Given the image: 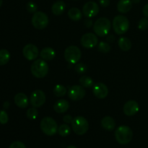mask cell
Returning a JSON list of instances; mask_svg holds the SVG:
<instances>
[{"instance_id":"27","label":"cell","mask_w":148,"mask_h":148,"mask_svg":"<svg viewBox=\"0 0 148 148\" xmlns=\"http://www.w3.org/2000/svg\"><path fill=\"white\" fill-rule=\"evenodd\" d=\"M71 132V129L67 124H62L58 128V133L62 137H67Z\"/></svg>"},{"instance_id":"6","label":"cell","mask_w":148,"mask_h":148,"mask_svg":"<svg viewBox=\"0 0 148 148\" xmlns=\"http://www.w3.org/2000/svg\"><path fill=\"white\" fill-rule=\"evenodd\" d=\"M72 127L75 134L77 135H83L88 132L89 124L85 117L78 116L72 120Z\"/></svg>"},{"instance_id":"36","label":"cell","mask_w":148,"mask_h":148,"mask_svg":"<svg viewBox=\"0 0 148 148\" xmlns=\"http://www.w3.org/2000/svg\"><path fill=\"white\" fill-rule=\"evenodd\" d=\"M99 4L103 7H106L110 4V0H99Z\"/></svg>"},{"instance_id":"17","label":"cell","mask_w":148,"mask_h":148,"mask_svg":"<svg viewBox=\"0 0 148 148\" xmlns=\"http://www.w3.org/2000/svg\"><path fill=\"white\" fill-rule=\"evenodd\" d=\"M69 108V103L66 100H58L53 105V110L58 114H64L66 112Z\"/></svg>"},{"instance_id":"30","label":"cell","mask_w":148,"mask_h":148,"mask_svg":"<svg viewBox=\"0 0 148 148\" xmlns=\"http://www.w3.org/2000/svg\"><path fill=\"white\" fill-rule=\"evenodd\" d=\"M138 28L141 30H145L148 28V20L147 17H143L138 23Z\"/></svg>"},{"instance_id":"33","label":"cell","mask_w":148,"mask_h":148,"mask_svg":"<svg viewBox=\"0 0 148 148\" xmlns=\"http://www.w3.org/2000/svg\"><path fill=\"white\" fill-rule=\"evenodd\" d=\"M9 121V116L7 113L4 110L0 111V124H6Z\"/></svg>"},{"instance_id":"4","label":"cell","mask_w":148,"mask_h":148,"mask_svg":"<svg viewBox=\"0 0 148 148\" xmlns=\"http://www.w3.org/2000/svg\"><path fill=\"white\" fill-rule=\"evenodd\" d=\"M112 27L116 34H124L128 31L130 27V22L128 18L124 15L116 16L113 20Z\"/></svg>"},{"instance_id":"20","label":"cell","mask_w":148,"mask_h":148,"mask_svg":"<svg viewBox=\"0 0 148 148\" xmlns=\"http://www.w3.org/2000/svg\"><path fill=\"white\" fill-rule=\"evenodd\" d=\"M40 56L45 61H51L56 56V51L51 47H46L42 49L40 52Z\"/></svg>"},{"instance_id":"22","label":"cell","mask_w":148,"mask_h":148,"mask_svg":"<svg viewBox=\"0 0 148 148\" xmlns=\"http://www.w3.org/2000/svg\"><path fill=\"white\" fill-rule=\"evenodd\" d=\"M119 47L123 51H128L132 48V42L128 38L121 37L119 39L118 41Z\"/></svg>"},{"instance_id":"13","label":"cell","mask_w":148,"mask_h":148,"mask_svg":"<svg viewBox=\"0 0 148 148\" xmlns=\"http://www.w3.org/2000/svg\"><path fill=\"white\" fill-rule=\"evenodd\" d=\"M24 57L28 61H33L38 56L39 51L37 46L32 43L25 45L23 49Z\"/></svg>"},{"instance_id":"11","label":"cell","mask_w":148,"mask_h":148,"mask_svg":"<svg viewBox=\"0 0 148 148\" xmlns=\"http://www.w3.org/2000/svg\"><path fill=\"white\" fill-rule=\"evenodd\" d=\"M98 39L95 34L92 33H85L81 37L80 43L84 48L92 49L98 45Z\"/></svg>"},{"instance_id":"9","label":"cell","mask_w":148,"mask_h":148,"mask_svg":"<svg viewBox=\"0 0 148 148\" xmlns=\"http://www.w3.org/2000/svg\"><path fill=\"white\" fill-rule=\"evenodd\" d=\"M46 100V94L41 90L33 91L30 96V105L35 108H39L45 103Z\"/></svg>"},{"instance_id":"3","label":"cell","mask_w":148,"mask_h":148,"mask_svg":"<svg viewBox=\"0 0 148 148\" xmlns=\"http://www.w3.org/2000/svg\"><path fill=\"white\" fill-rule=\"evenodd\" d=\"M111 21L106 17H100L93 25V30L99 37L107 36L111 30Z\"/></svg>"},{"instance_id":"10","label":"cell","mask_w":148,"mask_h":148,"mask_svg":"<svg viewBox=\"0 0 148 148\" xmlns=\"http://www.w3.org/2000/svg\"><path fill=\"white\" fill-rule=\"evenodd\" d=\"M85 90L82 85H72L69 88L68 96L72 101H77L82 100L85 96Z\"/></svg>"},{"instance_id":"5","label":"cell","mask_w":148,"mask_h":148,"mask_svg":"<svg viewBox=\"0 0 148 148\" xmlns=\"http://www.w3.org/2000/svg\"><path fill=\"white\" fill-rule=\"evenodd\" d=\"M40 127L41 131L47 136H53L58 132L57 122L51 117H44L40 121Z\"/></svg>"},{"instance_id":"2","label":"cell","mask_w":148,"mask_h":148,"mask_svg":"<svg viewBox=\"0 0 148 148\" xmlns=\"http://www.w3.org/2000/svg\"><path fill=\"white\" fill-rule=\"evenodd\" d=\"M49 65L43 59H37L34 61L30 66L31 73L35 77L43 78L49 73Z\"/></svg>"},{"instance_id":"28","label":"cell","mask_w":148,"mask_h":148,"mask_svg":"<svg viewBox=\"0 0 148 148\" xmlns=\"http://www.w3.org/2000/svg\"><path fill=\"white\" fill-rule=\"evenodd\" d=\"M26 116L27 118L30 120H36L38 116V111L36 109V108L33 107V108H29L26 113Z\"/></svg>"},{"instance_id":"25","label":"cell","mask_w":148,"mask_h":148,"mask_svg":"<svg viewBox=\"0 0 148 148\" xmlns=\"http://www.w3.org/2000/svg\"><path fill=\"white\" fill-rule=\"evenodd\" d=\"M79 83L84 88H91L94 85L93 80L90 77L86 76V75H83L79 78Z\"/></svg>"},{"instance_id":"18","label":"cell","mask_w":148,"mask_h":148,"mask_svg":"<svg viewBox=\"0 0 148 148\" xmlns=\"http://www.w3.org/2000/svg\"><path fill=\"white\" fill-rule=\"evenodd\" d=\"M132 8V0H119L117 4V10L119 12L125 14L129 12Z\"/></svg>"},{"instance_id":"26","label":"cell","mask_w":148,"mask_h":148,"mask_svg":"<svg viewBox=\"0 0 148 148\" xmlns=\"http://www.w3.org/2000/svg\"><path fill=\"white\" fill-rule=\"evenodd\" d=\"M53 94L56 97H62L66 95L67 90H66V88L64 85H59H59H56L54 87V88L53 90Z\"/></svg>"},{"instance_id":"1","label":"cell","mask_w":148,"mask_h":148,"mask_svg":"<svg viewBox=\"0 0 148 148\" xmlns=\"http://www.w3.org/2000/svg\"><path fill=\"white\" fill-rule=\"evenodd\" d=\"M133 137L132 130L128 126L122 125L119 127L115 131V138L121 145L129 144Z\"/></svg>"},{"instance_id":"8","label":"cell","mask_w":148,"mask_h":148,"mask_svg":"<svg viewBox=\"0 0 148 148\" xmlns=\"http://www.w3.org/2000/svg\"><path fill=\"white\" fill-rule=\"evenodd\" d=\"M49 17L43 12H36L33 14L31 23L33 27L38 30H43L47 27L49 24Z\"/></svg>"},{"instance_id":"34","label":"cell","mask_w":148,"mask_h":148,"mask_svg":"<svg viewBox=\"0 0 148 148\" xmlns=\"http://www.w3.org/2000/svg\"><path fill=\"white\" fill-rule=\"evenodd\" d=\"M9 148H26L25 145L24 143L20 141H15L13 142L11 145H10V147Z\"/></svg>"},{"instance_id":"29","label":"cell","mask_w":148,"mask_h":148,"mask_svg":"<svg viewBox=\"0 0 148 148\" xmlns=\"http://www.w3.org/2000/svg\"><path fill=\"white\" fill-rule=\"evenodd\" d=\"M98 49L100 52H102V53H108L111 50V46L106 42L101 41L98 43Z\"/></svg>"},{"instance_id":"23","label":"cell","mask_w":148,"mask_h":148,"mask_svg":"<svg viewBox=\"0 0 148 148\" xmlns=\"http://www.w3.org/2000/svg\"><path fill=\"white\" fill-rule=\"evenodd\" d=\"M68 16L73 21H79L82 19V14L78 8L72 7L68 11Z\"/></svg>"},{"instance_id":"35","label":"cell","mask_w":148,"mask_h":148,"mask_svg":"<svg viewBox=\"0 0 148 148\" xmlns=\"http://www.w3.org/2000/svg\"><path fill=\"white\" fill-rule=\"evenodd\" d=\"M72 120H73V118L72 117V116H70V115L64 116L63 121H64L66 124H72Z\"/></svg>"},{"instance_id":"15","label":"cell","mask_w":148,"mask_h":148,"mask_svg":"<svg viewBox=\"0 0 148 148\" xmlns=\"http://www.w3.org/2000/svg\"><path fill=\"white\" fill-rule=\"evenodd\" d=\"M139 109H140V106H139L138 103L134 100L127 101L124 104V108H123L124 114L129 116H132L137 114L139 111Z\"/></svg>"},{"instance_id":"16","label":"cell","mask_w":148,"mask_h":148,"mask_svg":"<svg viewBox=\"0 0 148 148\" xmlns=\"http://www.w3.org/2000/svg\"><path fill=\"white\" fill-rule=\"evenodd\" d=\"M14 103L17 107L20 108H25L28 106L29 101L27 95L23 92H19L16 94L14 98Z\"/></svg>"},{"instance_id":"40","label":"cell","mask_w":148,"mask_h":148,"mask_svg":"<svg viewBox=\"0 0 148 148\" xmlns=\"http://www.w3.org/2000/svg\"><path fill=\"white\" fill-rule=\"evenodd\" d=\"M114 36H112V35H110L109 36H108V38H107V40H108V41H109V42H113L114 41Z\"/></svg>"},{"instance_id":"43","label":"cell","mask_w":148,"mask_h":148,"mask_svg":"<svg viewBox=\"0 0 148 148\" xmlns=\"http://www.w3.org/2000/svg\"><path fill=\"white\" fill-rule=\"evenodd\" d=\"M2 4H3V0H0V7H1Z\"/></svg>"},{"instance_id":"24","label":"cell","mask_w":148,"mask_h":148,"mask_svg":"<svg viewBox=\"0 0 148 148\" xmlns=\"http://www.w3.org/2000/svg\"><path fill=\"white\" fill-rule=\"evenodd\" d=\"M10 59V53L7 49L0 50V66L7 64Z\"/></svg>"},{"instance_id":"41","label":"cell","mask_w":148,"mask_h":148,"mask_svg":"<svg viewBox=\"0 0 148 148\" xmlns=\"http://www.w3.org/2000/svg\"><path fill=\"white\" fill-rule=\"evenodd\" d=\"M132 3H134V4H137V3L140 2V0H132Z\"/></svg>"},{"instance_id":"42","label":"cell","mask_w":148,"mask_h":148,"mask_svg":"<svg viewBox=\"0 0 148 148\" xmlns=\"http://www.w3.org/2000/svg\"><path fill=\"white\" fill-rule=\"evenodd\" d=\"M66 148H77V147H75V146H74V145H70V146H69V147H67Z\"/></svg>"},{"instance_id":"31","label":"cell","mask_w":148,"mask_h":148,"mask_svg":"<svg viewBox=\"0 0 148 148\" xmlns=\"http://www.w3.org/2000/svg\"><path fill=\"white\" fill-rule=\"evenodd\" d=\"M26 8H27V12H29L30 13H33V14H34L35 12H37L38 6L37 4L35 2H33V1H29L27 4V5H26Z\"/></svg>"},{"instance_id":"32","label":"cell","mask_w":148,"mask_h":148,"mask_svg":"<svg viewBox=\"0 0 148 148\" xmlns=\"http://www.w3.org/2000/svg\"><path fill=\"white\" fill-rule=\"evenodd\" d=\"M75 70L78 74H84L87 70L86 65L82 63H78L75 66Z\"/></svg>"},{"instance_id":"12","label":"cell","mask_w":148,"mask_h":148,"mask_svg":"<svg viewBox=\"0 0 148 148\" xmlns=\"http://www.w3.org/2000/svg\"><path fill=\"white\" fill-rule=\"evenodd\" d=\"M82 12L84 15L88 18L95 17L99 12V6L95 1H88L84 4Z\"/></svg>"},{"instance_id":"21","label":"cell","mask_w":148,"mask_h":148,"mask_svg":"<svg viewBox=\"0 0 148 148\" xmlns=\"http://www.w3.org/2000/svg\"><path fill=\"white\" fill-rule=\"evenodd\" d=\"M66 9V4L63 1H57L53 3L51 7V12L54 15L59 16L63 14Z\"/></svg>"},{"instance_id":"38","label":"cell","mask_w":148,"mask_h":148,"mask_svg":"<svg viewBox=\"0 0 148 148\" xmlns=\"http://www.w3.org/2000/svg\"><path fill=\"white\" fill-rule=\"evenodd\" d=\"M143 13L147 18H148V4H145L143 9Z\"/></svg>"},{"instance_id":"19","label":"cell","mask_w":148,"mask_h":148,"mask_svg":"<svg viewBox=\"0 0 148 148\" xmlns=\"http://www.w3.org/2000/svg\"><path fill=\"white\" fill-rule=\"evenodd\" d=\"M101 127L106 131H113L115 129V120L111 116H105L101 120Z\"/></svg>"},{"instance_id":"39","label":"cell","mask_w":148,"mask_h":148,"mask_svg":"<svg viewBox=\"0 0 148 148\" xmlns=\"http://www.w3.org/2000/svg\"><path fill=\"white\" fill-rule=\"evenodd\" d=\"M3 107H4V109H8L9 107H10V102H8V101L4 102L3 104Z\"/></svg>"},{"instance_id":"7","label":"cell","mask_w":148,"mask_h":148,"mask_svg":"<svg viewBox=\"0 0 148 148\" xmlns=\"http://www.w3.org/2000/svg\"><path fill=\"white\" fill-rule=\"evenodd\" d=\"M64 58L69 64H75L81 59L82 52L76 46H69L64 51Z\"/></svg>"},{"instance_id":"14","label":"cell","mask_w":148,"mask_h":148,"mask_svg":"<svg viewBox=\"0 0 148 148\" xmlns=\"http://www.w3.org/2000/svg\"><path fill=\"white\" fill-rule=\"evenodd\" d=\"M92 92L96 98L103 99L108 96V88L105 84L102 82H98L92 86Z\"/></svg>"},{"instance_id":"37","label":"cell","mask_w":148,"mask_h":148,"mask_svg":"<svg viewBox=\"0 0 148 148\" xmlns=\"http://www.w3.org/2000/svg\"><path fill=\"white\" fill-rule=\"evenodd\" d=\"M84 24H85V25L88 28H90V27H92V21L90 20V19H87V20H85V22H84Z\"/></svg>"}]
</instances>
